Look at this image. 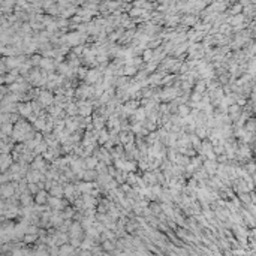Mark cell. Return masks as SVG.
Returning a JSON list of instances; mask_svg holds the SVG:
<instances>
[{"label": "cell", "instance_id": "obj_9", "mask_svg": "<svg viewBox=\"0 0 256 256\" xmlns=\"http://www.w3.org/2000/svg\"><path fill=\"white\" fill-rule=\"evenodd\" d=\"M94 165H97V160L94 159V157H90V159L85 160V166H87L88 169H93Z\"/></svg>", "mask_w": 256, "mask_h": 256}, {"label": "cell", "instance_id": "obj_8", "mask_svg": "<svg viewBox=\"0 0 256 256\" xmlns=\"http://www.w3.org/2000/svg\"><path fill=\"white\" fill-rule=\"evenodd\" d=\"M142 57H144V60H145V62H151V58H153V51L150 50V48H147L145 51H144V56H142Z\"/></svg>", "mask_w": 256, "mask_h": 256}, {"label": "cell", "instance_id": "obj_5", "mask_svg": "<svg viewBox=\"0 0 256 256\" xmlns=\"http://www.w3.org/2000/svg\"><path fill=\"white\" fill-rule=\"evenodd\" d=\"M238 113H240V107H238V105H231V107H229V114L232 115V119H235V117L238 115Z\"/></svg>", "mask_w": 256, "mask_h": 256}, {"label": "cell", "instance_id": "obj_11", "mask_svg": "<svg viewBox=\"0 0 256 256\" xmlns=\"http://www.w3.org/2000/svg\"><path fill=\"white\" fill-rule=\"evenodd\" d=\"M136 72V68H133V66H126L123 69V74H126V75H133Z\"/></svg>", "mask_w": 256, "mask_h": 256}, {"label": "cell", "instance_id": "obj_3", "mask_svg": "<svg viewBox=\"0 0 256 256\" xmlns=\"http://www.w3.org/2000/svg\"><path fill=\"white\" fill-rule=\"evenodd\" d=\"M64 108H66V113H68L69 115H75V114L78 113V107H76V105H74V103L64 105Z\"/></svg>", "mask_w": 256, "mask_h": 256}, {"label": "cell", "instance_id": "obj_7", "mask_svg": "<svg viewBox=\"0 0 256 256\" xmlns=\"http://www.w3.org/2000/svg\"><path fill=\"white\" fill-rule=\"evenodd\" d=\"M243 21H244V17H243V15H237V17H234V18L229 19V24L237 25V24H240V23H243Z\"/></svg>", "mask_w": 256, "mask_h": 256}, {"label": "cell", "instance_id": "obj_15", "mask_svg": "<svg viewBox=\"0 0 256 256\" xmlns=\"http://www.w3.org/2000/svg\"><path fill=\"white\" fill-rule=\"evenodd\" d=\"M42 101H44L45 103H51V102H52V96H51L50 93H42Z\"/></svg>", "mask_w": 256, "mask_h": 256}, {"label": "cell", "instance_id": "obj_12", "mask_svg": "<svg viewBox=\"0 0 256 256\" xmlns=\"http://www.w3.org/2000/svg\"><path fill=\"white\" fill-rule=\"evenodd\" d=\"M108 138H109V136H108V133L105 132V130H102L101 135H99V142H101V144H105V142L108 141Z\"/></svg>", "mask_w": 256, "mask_h": 256}, {"label": "cell", "instance_id": "obj_14", "mask_svg": "<svg viewBox=\"0 0 256 256\" xmlns=\"http://www.w3.org/2000/svg\"><path fill=\"white\" fill-rule=\"evenodd\" d=\"M204 90H205V82L201 81V82H198V85H196V91H195V93H199V94H201Z\"/></svg>", "mask_w": 256, "mask_h": 256}, {"label": "cell", "instance_id": "obj_17", "mask_svg": "<svg viewBox=\"0 0 256 256\" xmlns=\"http://www.w3.org/2000/svg\"><path fill=\"white\" fill-rule=\"evenodd\" d=\"M247 129H249V132H253V119H250V121L247 123Z\"/></svg>", "mask_w": 256, "mask_h": 256}, {"label": "cell", "instance_id": "obj_6", "mask_svg": "<svg viewBox=\"0 0 256 256\" xmlns=\"http://www.w3.org/2000/svg\"><path fill=\"white\" fill-rule=\"evenodd\" d=\"M178 114L180 117H186L189 115V107H186V105H181V107H178Z\"/></svg>", "mask_w": 256, "mask_h": 256}, {"label": "cell", "instance_id": "obj_10", "mask_svg": "<svg viewBox=\"0 0 256 256\" xmlns=\"http://www.w3.org/2000/svg\"><path fill=\"white\" fill-rule=\"evenodd\" d=\"M93 124H94V127H96V129H101V127L103 126V119H102V117H94Z\"/></svg>", "mask_w": 256, "mask_h": 256}, {"label": "cell", "instance_id": "obj_13", "mask_svg": "<svg viewBox=\"0 0 256 256\" xmlns=\"http://www.w3.org/2000/svg\"><path fill=\"white\" fill-rule=\"evenodd\" d=\"M51 193L58 198V196H62V193H63V189H62V187H58V186H56L54 189H51Z\"/></svg>", "mask_w": 256, "mask_h": 256}, {"label": "cell", "instance_id": "obj_4", "mask_svg": "<svg viewBox=\"0 0 256 256\" xmlns=\"http://www.w3.org/2000/svg\"><path fill=\"white\" fill-rule=\"evenodd\" d=\"M97 78H99V72H97V70H90L87 74V81L88 82H94Z\"/></svg>", "mask_w": 256, "mask_h": 256}, {"label": "cell", "instance_id": "obj_1", "mask_svg": "<svg viewBox=\"0 0 256 256\" xmlns=\"http://www.w3.org/2000/svg\"><path fill=\"white\" fill-rule=\"evenodd\" d=\"M174 97H177V90L175 88H168L160 94V99H163V101H171V99H174Z\"/></svg>", "mask_w": 256, "mask_h": 256}, {"label": "cell", "instance_id": "obj_16", "mask_svg": "<svg viewBox=\"0 0 256 256\" xmlns=\"http://www.w3.org/2000/svg\"><path fill=\"white\" fill-rule=\"evenodd\" d=\"M201 101V94L199 93H193V96H192V103L195 105L196 102H199Z\"/></svg>", "mask_w": 256, "mask_h": 256}, {"label": "cell", "instance_id": "obj_2", "mask_svg": "<svg viewBox=\"0 0 256 256\" xmlns=\"http://www.w3.org/2000/svg\"><path fill=\"white\" fill-rule=\"evenodd\" d=\"M216 166H217V165H216L214 160H207V162L204 163V168H205V171H207L208 174H214V172H216Z\"/></svg>", "mask_w": 256, "mask_h": 256}]
</instances>
